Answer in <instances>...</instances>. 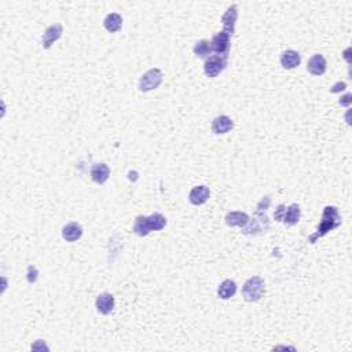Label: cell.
Instances as JSON below:
<instances>
[{"instance_id":"obj_21","label":"cell","mask_w":352,"mask_h":352,"mask_svg":"<svg viewBox=\"0 0 352 352\" xmlns=\"http://www.w3.org/2000/svg\"><path fill=\"white\" fill-rule=\"evenodd\" d=\"M270 204H271V199H270V197H264V198L259 202V205H257V211H256V213L266 215V211L269 209Z\"/></svg>"},{"instance_id":"obj_2","label":"cell","mask_w":352,"mask_h":352,"mask_svg":"<svg viewBox=\"0 0 352 352\" xmlns=\"http://www.w3.org/2000/svg\"><path fill=\"white\" fill-rule=\"evenodd\" d=\"M340 224H341V216H340L337 208L336 207H326L324 209V215H322L319 227H318L314 236L310 237V242L311 244H315L318 238L326 236L329 231L337 228Z\"/></svg>"},{"instance_id":"obj_13","label":"cell","mask_w":352,"mask_h":352,"mask_svg":"<svg viewBox=\"0 0 352 352\" xmlns=\"http://www.w3.org/2000/svg\"><path fill=\"white\" fill-rule=\"evenodd\" d=\"M81 236H83V228H81L79 223L72 222L62 228V237L68 242L77 241V240L81 238Z\"/></svg>"},{"instance_id":"obj_16","label":"cell","mask_w":352,"mask_h":352,"mask_svg":"<svg viewBox=\"0 0 352 352\" xmlns=\"http://www.w3.org/2000/svg\"><path fill=\"white\" fill-rule=\"evenodd\" d=\"M248 222H249V216L245 212H240V211L227 213V216H226V224L230 227H236V226L244 227Z\"/></svg>"},{"instance_id":"obj_14","label":"cell","mask_w":352,"mask_h":352,"mask_svg":"<svg viewBox=\"0 0 352 352\" xmlns=\"http://www.w3.org/2000/svg\"><path fill=\"white\" fill-rule=\"evenodd\" d=\"M110 176V168L106 164H95L91 168V179L98 185H103Z\"/></svg>"},{"instance_id":"obj_4","label":"cell","mask_w":352,"mask_h":352,"mask_svg":"<svg viewBox=\"0 0 352 352\" xmlns=\"http://www.w3.org/2000/svg\"><path fill=\"white\" fill-rule=\"evenodd\" d=\"M162 79H164V74H162L161 70L157 69V68L148 70V72L140 77L139 90L140 91H143V93L156 90V88L160 87V84L162 83Z\"/></svg>"},{"instance_id":"obj_7","label":"cell","mask_w":352,"mask_h":352,"mask_svg":"<svg viewBox=\"0 0 352 352\" xmlns=\"http://www.w3.org/2000/svg\"><path fill=\"white\" fill-rule=\"evenodd\" d=\"M62 33H64V28H62V25H61V23H55V25L48 26V28L44 31V33H43V37H42L43 48L48 50V48H50V47H51L56 40H60L61 36H62Z\"/></svg>"},{"instance_id":"obj_6","label":"cell","mask_w":352,"mask_h":352,"mask_svg":"<svg viewBox=\"0 0 352 352\" xmlns=\"http://www.w3.org/2000/svg\"><path fill=\"white\" fill-rule=\"evenodd\" d=\"M230 40H231V35H228L227 32H219L218 35H215L211 42V47L212 51L216 52V55L227 56L228 51H230Z\"/></svg>"},{"instance_id":"obj_20","label":"cell","mask_w":352,"mask_h":352,"mask_svg":"<svg viewBox=\"0 0 352 352\" xmlns=\"http://www.w3.org/2000/svg\"><path fill=\"white\" fill-rule=\"evenodd\" d=\"M193 51L198 58H207V56L211 55L212 52V47H211V43L208 40H199V42L195 43Z\"/></svg>"},{"instance_id":"obj_1","label":"cell","mask_w":352,"mask_h":352,"mask_svg":"<svg viewBox=\"0 0 352 352\" xmlns=\"http://www.w3.org/2000/svg\"><path fill=\"white\" fill-rule=\"evenodd\" d=\"M167 226V219L161 213H153L152 216H138L135 219L134 232L139 237L149 236L152 231H160Z\"/></svg>"},{"instance_id":"obj_12","label":"cell","mask_w":352,"mask_h":352,"mask_svg":"<svg viewBox=\"0 0 352 352\" xmlns=\"http://www.w3.org/2000/svg\"><path fill=\"white\" fill-rule=\"evenodd\" d=\"M326 66H328V64H326L325 56L320 55V54H315V55L311 56L310 61H308L307 69L314 76H322L326 72Z\"/></svg>"},{"instance_id":"obj_15","label":"cell","mask_w":352,"mask_h":352,"mask_svg":"<svg viewBox=\"0 0 352 352\" xmlns=\"http://www.w3.org/2000/svg\"><path fill=\"white\" fill-rule=\"evenodd\" d=\"M300 54L295 50H287L281 55V65L283 69H295L296 66L300 65Z\"/></svg>"},{"instance_id":"obj_26","label":"cell","mask_w":352,"mask_h":352,"mask_svg":"<svg viewBox=\"0 0 352 352\" xmlns=\"http://www.w3.org/2000/svg\"><path fill=\"white\" fill-rule=\"evenodd\" d=\"M345 88H347V84L340 81V83H337L336 85H333V88H332L330 91H332V93H338V91H344Z\"/></svg>"},{"instance_id":"obj_17","label":"cell","mask_w":352,"mask_h":352,"mask_svg":"<svg viewBox=\"0 0 352 352\" xmlns=\"http://www.w3.org/2000/svg\"><path fill=\"white\" fill-rule=\"evenodd\" d=\"M300 207L297 204L289 205L286 209H285V213H283L282 222L287 226H295L300 220Z\"/></svg>"},{"instance_id":"obj_9","label":"cell","mask_w":352,"mask_h":352,"mask_svg":"<svg viewBox=\"0 0 352 352\" xmlns=\"http://www.w3.org/2000/svg\"><path fill=\"white\" fill-rule=\"evenodd\" d=\"M237 18H238V9H237L236 5H231L227 9V11L224 13L222 18L223 31L227 32L228 35H231V36L232 33H234V28H236Z\"/></svg>"},{"instance_id":"obj_23","label":"cell","mask_w":352,"mask_h":352,"mask_svg":"<svg viewBox=\"0 0 352 352\" xmlns=\"http://www.w3.org/2000/svg\"><path fill=\"white\" fill-rule=\"evenodd\" d=\"M50 348L47 347V344L43 340H37L36 343L32 344V351H48Z\"/></svg>"},{"instance_id":"obj_19","label":"cell","mask_w":352,"mask_h":352,"mask_svg":"<svg viewBox=\"0 0 352 352\" xmlns=\"http://www.w3.org/2000/svg\"><path fill=\"white\" fill-rule=\"evenodd\" d=\"M237 292V283L231 279H226L220 283V286L218 289V295L223 300H228L230 297H232Z\"/></svg>"},{"instance_id":"obj_5","label":"cell","mask_w":352,"mask_h":352,"mask_svg":"<svg viewBox=\"0 0 352 352\" xmlns=\"http://www.w3.org/2000/svg\"><path fill=\"white\" fill-rule=\"evenodd\" d=\"M226 66H227V56L211 55L208 60L205 61L204 72L208 77L215 79L226 69Z\"/></svg>"},{"instance_id":"obj_10","label":"cell","mask_w":352,"mask_h":352,"mask_svg":"<svg viewBox=\"0 0 352 352\" xmlns=\"http://www.w3.org/2000/svg\"><path fill=\"white\" fill-rule=\"evenodd\" d=\"M211 191L207 186H195L193 187L189 194V201L193 205H202L209 199Z\"/></svg>"},{"instance_id":"obj_3","label":"cell","mask_w":352,"mask_h":352,"mask_svg":"<svg viewBox=\"0 0 352 352\" xmlns=\"http://www.w3.org/2000/svg\"><path fill=\"white\" fill-rule=\"evenodd\" d=\"M264 293H266V285L260 277H252L242 286V296L249 303L259 301L264 296Z\"/></svg>"},{"instance_id":"obj_8","label":"cell","mask_w":352,"mask_h":352,"mask_svg":"<svg viewBox=\"0 0 352 352\" xmlns=\"http://www.w3.org/2000/svg\"><path fill=\"white\" fill-rule=\"evenodd\" d=\"M114 304H116V300L114 297L110 293H102L97 297V301H95V307H97V311L102 315H109L113 308H114Z\"/></svg>"},{"instance_id":"obj_11","label":"cell","mask_w":352,"mask_h":352,"mask_svg":"<svg viewBox=\"0 0 352 352\" xmlns=\"http://www.w3.org/2000/svg\"><path fill=\"white\" fill-rule=\"evenodd\" d=\"M234 128V121L228 116H218L212 121V132L216 135L227 134Z\"/></svg>"},{"instance_id":"obj_18","label":"cell","mask_w":352,"mask_h":352,"mask_svg":"<svg viewBox=\"0 0 352 352\" xmlns=\"http://www.w3.org/2000/svg\"><path fill=\"white\" fill-rule=\"evenodd\" d=\"M103 25H105V28H106L107 32H110V33L119 32V31L121 29V26H123V18H121L120 14H117V13H111V14L106 15V18H105V21H103Z\"/></svg>"},{"instance_id":"obj_24","label":"cell","mask_w":352,"mask_h":352,"mask_svg":"<svg viewBox=\"0 0 352 352\" xmlns=\"http://www.w3.org/2000/svg\"><path fill=\"white\" fill-rule=\"evenodd\" d=\"M351 102H352L351 94H347V95H344V97H341V99H340V105H341V106H349Z\"/></svg>"},{"instance_id":"obj_22","label":"cell","mask_w":352,"mask_h":352,"mask_svg":"<svg viewBox=\"0 0 352 352\" xmlns=\"http://www.w3.org/2000/svg\"><path fill=\"white\" fill-rule=\"evenodd\" d=\"M37 275H39V273H37L36 267H33V266H29L28 267V274H26V278H28V282L29 283H35L37 281Z\"/></svg>"},{"instance_id":"obj_25","label":"cell","mask_w":352,"mask_h":352,"mask_svg":"<svg viewBox=\"0 0 352 352\" xmlns=\"http://www.w3.org/2000/svg\"><path fill=\"white\" fill-rule=\"evenodd\" d=\"M285 207L283 205H279L278 209H277V212H275V220H278V222H282V218H283V213H285Z\"/></svg>"}]
</instances>
